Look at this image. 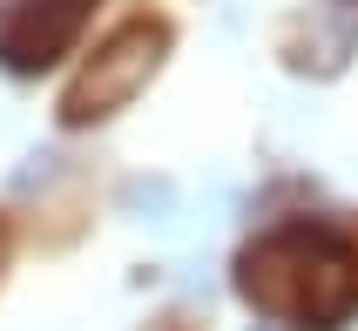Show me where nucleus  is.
Segmentation results:
<instances>
[{"label":"nucleus","mask_w":358,"mask_h":331,"mask_svg":"<svg viewBox=\"0 0 358 331\" xmlns=\"http://www.w3.org/2000/svg\"><path fill=\"white\" fill-rule=\"evenodd\" d=\"M95 0H0V68L7 75H41L75 48L81 20Z\"/></svg>","instance_id":"obj_3"},{"label":"nucleus","mask_w":358,"mask_h":331,"mask_svg":"<svg viewBox=\"0 0 358 331\" xmlns=\"http://www.w3.org/2000/svg\"><path fill=\"white\" fill-rule=\"evenodd\" d=\"M237 291L271 325L338 331L358 311V257L318 223H291L237 257Z\"/></svg>","instance_id":"obj_1"},{"label":"nucleus","mask_w":358,"mask_h":331,"mask_svg":"<svg viewBox=\"0 0 358 331\" xmlns=\"http://www.w3.org/2000/svg\"><path fill=\"white\" fill-rule=\"evenodd\" d=\"M162 48H169V27H162V20H129L122 34H108L95 55H88V68L68 81L61 122H68V129H88V122L129 108V101L149 88V75L162 68Z\"/></svg>","instance_id":"obj_2"},{"label":"nucleus","mask_w":358,"mask_h":331,"mask_svg":"<svg viewBox=\"0 0 358 331\" xmlns=\"http://www.w3.org/2000/svg\"><path fill=\"white\" fill-rule=\"evenodd\" d=\"M284 55L298 75H338L358 55V0H311L284 41Z\"/></svg>","instance_id":"obj_4"}]
</instances>
